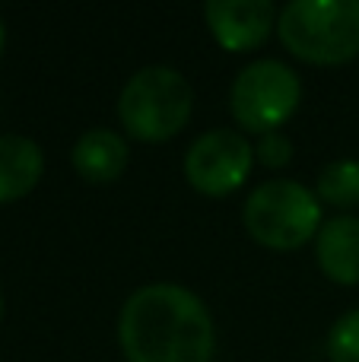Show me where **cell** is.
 Wrapping results in <instances>:
<instances>
[{
    "label": "cell",
    "mask_w": 359,
    "mask_h": 362,
    "mask_svg": "<svg viewBox=\"0 0 359 362\" xmlns=\"http://www.w3.org/2000/svg\"><path fill=\"white\" fill-rule=\"evenodd\" d=\"M118 344L127 362H210L216 331L201 296L178 283H150L121 305Z\"/></svg>",
    "instance_id": "1"
},
{
    "label": "cell",
    "mask_w": 359,
    "mask_h": 362,
    "mask_svg": "<svg viewBox=\"0 0 359 362\" xmlns=\"http://www.w3.org/2000/svg\"><path fill=\"white\" fill-rule=\"evenodd\" d=\"M331 362H359V308L341 315L328 334Z\"/></svg>",
    "instance_id": "12"
},
{
    "label": "cell",
    "mask_w": 359,
    "mask_h": 362,
    "mask_svg": "<svg viewBox=\"0 0 359 362\" xmlns=\"http://www.w3.org/2000/svg\"><path fill=\"white\" fill-rule=\"evenodd\" d=\"M45 153L23 134H0V204L23 200L42 181Z\"/></svg>",
    "instance_id": "10"
},
{
    "label": "cell",
    "mask_w": 359,
    "mask_h": 362,
    "mask_svg": "<svg viewBox=\"0 0 359 362\" xmlns=\"http://www.w3.org/2000/svg\"><path fill=\"white\" fill-rule=\"evenodd\" d=\"M194 112V89L175 67L153 64L124 83L118 95V121L140 144L172 140Z\"/></svg>",
    "instance_id": "3"
},
{
    "label": "cell",
    "mask_w": 359,
    "mask_h": 362,
    "mask_svg": "<svg viewBox=\"0 0 359 362\" xmlns=\"http://www.w3.org/2000/svg\"><path fill=\"white\" fill-rule=\"evenodd\" d=\"M299 99H302V83L296 70L286 67L283 61H254L233 80L229 89V112L235 124L252 134H271L280 131L286 121L296 115Z\"/></svg>",
    "instance_id": "5"
},
{
    "label": "cell",
    "mask_w": 359,
    "mask_h": 362,
    "mask_svg": "<svg viewBox=\"0 0 359 362\" xmlns=\"http://www.w3.org/2000/svg\"><path fill=\"white\" fill-rule=\"evenodd\" d=\"M254 159H258L261 165H267V169H283L293 159V140L286 137L283 131L261 134L258 144H254Z\"/></svg>",
    "instance_id": "13"
},
{
    "label": "cell",
    "mask_w": 359,
    "mask_h": 362,
    "mask_svg": "<svg viewBox=\"0 0 359 362\" xmlns=\"http://www.w3.org/2000/svg\"><path fill=\"white\" fill-rule=\"evenodd\" d=\"M315 197L334 210H359V163L356 159H334L318 172Z\"/></svg>",
    "instance_id": "11"
},
{
    "label": "cell",
    "mask_w": 359,
    "mask_h": 362,
    "mask_svg": "<svg viewBox=\"0 0 359 362\" xmlns=\"http://www.w3.org/2000/svg\"><path fill=\"white\" fill-rule=\"evenodd\" d=\"M318 267L341 286H359V216H341L322 223L315 235Z\"/></svg>",
    "instance_id": "8"
},
{
    "label": "cell",
    "mask_w": 359,
    "mask_h": 362,
    "mask_svg": "<svg viewBox=\"0 0 359 362\" xmlns=\"http://www.w3.org/2000/svg\"><path fill=\"white\" fill-rule=\"evenodd\" d=\"M254 163V146L239 131L216 127L207 131L184 153V178L207 197H226L245 185Z\"/></svg>",
    "instance_id": "6"
},
{
    "label": "cell",
    "mask_w": 359,
    "mask_h": 362,
    "mask_svg": "<svg viewBox=\"0 0 359 362\" xmlns=\"http://www.w3.org/2000/svg\"><path fill=\"white\" fill-rule=\"evenodd\" d=\"M277 32L299 61L347 64L359 54V0H293L280 10Z\"/></svg>",
    "instance_id": "2"
},
{
    "label": "cell",
    "mask_w": 359,
    "mask_h": 362,
    "mask_svg": "<svg viewBox=\"0 0 359 362\" xmlns=\"http://www.w3.org/2000/svg\"><path fill=\"white\" fill-rule=\"evenodd\" d=\"M70 163H73L76 175L89 185H112L131 163V150H127V140L118 131L93 127L73 144Z\"/></svg>",
    "instance_id": "9"
},
{
    "label": "cell",
    "mask_w": 359,
    "mask_h": 362,
    "mask_svg": "<svg viewBox=\"0 0 359 362\" xmlns=\"http://www.w3.org/2000/svg\"><path fill=\"white\" fill-rule=\"evenodd\" d=\"M0 321H4V293H0Z\"/></svg>",
    "instance_id": "15"
},
{
    "label": "cell",
    "mask_w": 359,
    "mask_h": 362,
    "mask_svg": "<svg viewBox=\"0 0 359 362\" xmlns=\"http://www.w3.org/2000/svg\"><path fill=\"white\" fill-rule=\"evenodd\" d=\"M242 223L264 248L296 251L322 229V200L299 181L273 178L248 194Z\"/></svg>",
    "instance_id": "4"
},
{
    "label": "cell",
    "mask_w": 359,
    "mask_h": 362,
    "mask_svg": "<svg viewBox=\"0 0 359 362\" xmlns=\"http://www.w3.org/2000/svg\"><path fill=\"white\" fill-rule=\"evenodd\" d=\"M204 19L220 48L245 54L271 38L280 13L271 0H210L204 6Z\"/></svg>",
    "instance_id": "7"
},
{
    "label": "cell",
    "mask_w": 359,
    "mask_h": 362,
    "mask_svg": "<svg viewBox=\"0 0 359 362\" xmlns=\"http://www.w3.org/2000/svg\"><path fill=\"white\" fill-rule=\"evenodd\" d=\"M4 45H6V29H4V19H0V54H4Z\"/></svg>",
    "instance_id": "14"
}]
</instances>
